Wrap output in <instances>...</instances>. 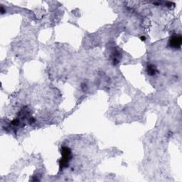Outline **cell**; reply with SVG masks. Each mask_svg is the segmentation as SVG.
I'll list each match as a JSON object with an SVG mask.
<instances>
[{
  "label": "cell",
  "instance_id": "6da1fadb",
  "mask_svg": "<svg viewBox=\"0 0 182 182\" xmlns=\"http://www.w3.org/2000/svg\"><path fill=\"white\" fill-rule=\"evenodd\" d=\"M62 156L63 158L60 162V167H67L69 160L71 157V150L68 147H63L62 148Z\"/></svg>",
  "mask_w": 182,
  "mask_h": 182
},
{
  "label": "cell",
  "instance_id": "7a4b0ae2",
  "mask_svg": "<svg viewBox=\"0 0 182 182\" xmlns=\"http://www.w3.org/2000/svg\"><path fill=\"white\" fill-rule=\"evenodd\" d=\"M170 46L173 48H179L181 44V37H173L170 39L169 41Z\"/></svg>",
  "mask_w": 182,
  "mask_h": 182
},
{
  "label": "cell",
  "instance_id": "3957f363",
  "mask_svg": "<svg viewBox=\"0 0 182 182\" xmlns=\"http://www.w3.org/2000/svg\"><path fill=\"white\" fill-rule=\"evenodd\" d=\"M148 73H149V75H154L155 73H156V68L153 66H150L148 68Z\"/></svg>",
  "mask_w": 182,
  "mask_h": 182
}]
</instances>
